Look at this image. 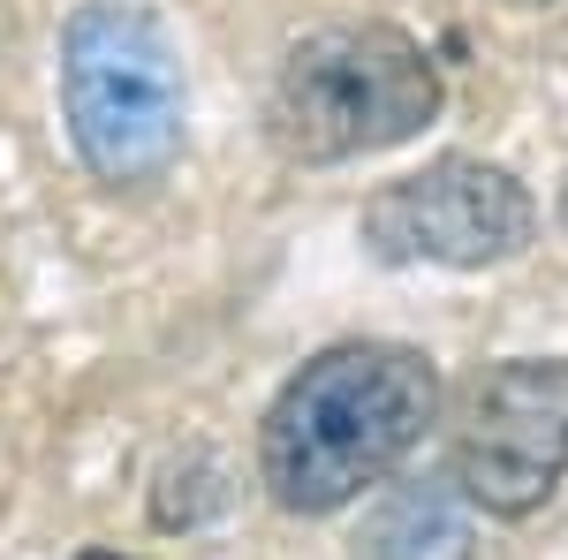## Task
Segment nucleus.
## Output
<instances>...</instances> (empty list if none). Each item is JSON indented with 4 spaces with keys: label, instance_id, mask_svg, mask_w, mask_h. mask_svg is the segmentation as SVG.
Masks as SVG:
<instances>
[{
    "label": "nucleus",
    "instance_id": "f257e3e1",
    "mask_svg": "<svg viewBox=\"0 0 568 560\" xmlns=\"http://www.w3.org/2000/svg\"><path fill=\"white\" fill-rule=\"evenodd\" d=\"M439 417V371L409 342L318 348L258 425V477L288 516H334L387 485Z\"/></svg>",
    "mask_w": 568,
    "mask_h": 560
},
{
    "label": "nucleus",
    "instance_id": "f03ea898",
    "mask_svg": "<svg viewBox=\"0 0 568 560\" xmlns=\"http://www.w3.org/2000/svg\"><path fill=\"white\" fill-rule=\"evenodd\" d=\"M433 114H439V69L394 23H326V31L296 39L281 77H273V99H265L273 144L304 167L409 144Z\"/></svg>",
    "mask_w": 568,
    "mask_h": 560
},
{
    "label": "nucleus",
    "instance_id": "7ed1b4c3",
    "mask_svg": "<svg viewBox=\"0 0 568 560\" xmlns=\"http://www.w3.org/2000/svg\"><path fill=\"white\" fill-rule=\"evenodd\" d=\"M61 114L84 167L114 190L152 182L182 152V61L136 0H84L61 23Z\"/></svg>",
    "mask_w": 568,
    "mask_h": 560
},
{
    "label": "nucleus",
    "instance_id": "20e7f679",
    "mask_svg": "<svg viewBox=\"0 0 568 560\" xmlns=\"http://www.w3.org/2000/svg\"><path fill=\"white\" fill-rule=\"evenodd\" d=\"M463 500L485 516H530L568 477V356H508L493 364L447 447Z\"/></svg>",
    "mask_w": 568,
    "mask_h": 560
},
{
    "label": "nucleus",
    "instance_id": "39448f33",
    "mask_svg": "<svg viewBox=\"0 0 568 560\" xmlns=\"http://www.w3.org/2000/svg\"><path fill=\"white\" fill-rule=\"evenodd\" d=\"M364 251L379 265H455V273H478L530 251L538 235V205L508 167L493 160H463L447 152L433 167L387 182L364 220H356Z\"/></svg>",
    "mask_w": 568,
    "mask_h": 560
},
{
    "label": "nucleus",
    "instance_id": "423d86ee",
    "mask_svg": "<svg viewBox=\"0 0 568 560\" xmlns=\"http://www.w3.org/2000/svg\"><path fill=\"white\" fill-rule=\"evenodd\" d=\"M364 560H470V516L439 477L394 485L364 530Z\"/></svg>",
    "mask_w": 568,
    "mask_h": 560
},
{
    "label": "nucleus",
    "instance_id": "0eeeda50",
    "mask_svg": "<svg viewBox=\"0 0 568 560\" xmlns=\"http://www.w3.org/2000/svg\"><path fill=\"white\" fill-rule=\"evenodd\" d=\"M77 560H130V553H99V546H91V553H77Z\"/></svg>",
    "mask_w": 568,
    "mask_h": 560
},
{
    "label": "nucleus",
    "instance_id": "6e6552de",
    "mask_svg": "<svg viewBox=\"0 0 568 560\" xmlns=\"http://www.w3.org/2000/svg\"><path fill=\"white\" fill-rule=\"evenodd\" d=\"M561 220H568V190H561Z\"/></svg>",
    "mask_w": 568,
    "mask_h": 560
}]
</instances>
